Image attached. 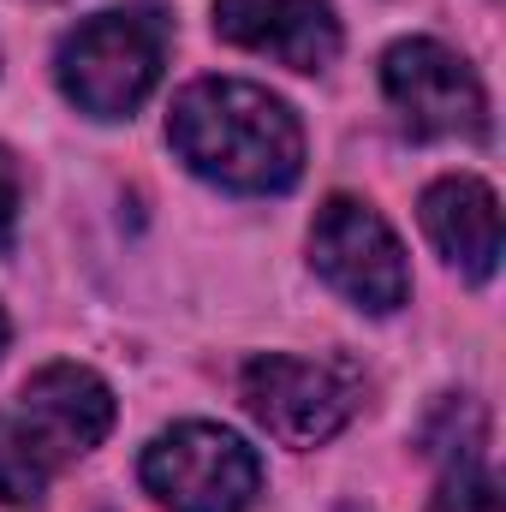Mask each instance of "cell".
Wrapping results in <instances>:
<instances>
[{"instance_id": "obj_1", "label": "cell", "mask_w": 506, "mask_h": 512, "mask_svg": "<svg viewBox=\"0 0 506 512\" xmlns=\"http://www.w3.org/2000/svg\"><path fill=\"white\" fill-rule=\"evenodd\" d=\"M167 143L179 161L227 191H286L304 173V126L280 96L239 78H197L167 114Z\"/></svg>"}, {"instance_id": "obj_2", "label": "cell", "mask_w": 506, "mask_h": 512, "mask_svg": "<svg viewBox=\"0 0 506 512\" xmlns=\"http://www.w3.org/2000/svg\"><path fill=\"white\" fill-rule=\"evenodd\" d=\"M167 60V18L155 6H114L60 42V90L90 120H126L143 108Z\"/></svg>"}, {"instance_id": "obj_3", "label": "cell", "mask_w": 506, "mask_h": 512, "mask_svg": "<svg viewBox=\"0 0 506 512\" xmlns=\"http://www.w3.org/2000/svg\"><path fill=\"white\" fill-rule=\"evenodd\" d=\"M256 483V453L221 423H179L143 453V489L167 512H245Z\"/></svg>"}, {"instance_id": "obj_4", "label": "cell", "mask_w": 506, "mask_h": 512, "mask_svg": "<svg viewBox=\"0 0 506 512\" xmlns=\"http://www.w3.org/2000/svg\"><path fill=\"white\" fill-rule=\"evenodd\" d=\"M310 262H316V274L340 298H352L370 316L399 310L405 292H411V268H405V251H399L393 227L381 221L370 203H358V197H328L316 209Z\"/></svg>"}, {"instance_id": "obj_5", "label": "cell", "mask_w": 506, "mask_h": 512, "mask_svg": "<svg viewBox=\"0 0 506 512\" xmlns=\"http://www.w3.org/2000/svg\"><path fill=\"white\" fill-rule=\"evenodd\" d=\"M381 90H387L393 114L405 120V131H417V137H483L489 131V96H483L477 72L429 36L387 48Z\"/></svg>"}, {"instance_id": "obj_6", "label": "cell", "mask_w": 506, "mask_h": 512, "mask_svg": "<svg viewBox=\"0 0 506 512\" xmlns=\"http://www.w3.org/2000/svg\"><path fill=\"white\" fill-rule=\"evenodd\" d=\"M245 405L251 417L286 447H322L346 429L358 393L334 364H304V358H256L245 364Z\"/></svg>"}, {"instance_id": "obj_7", "label": "cell", "mask_w": 506, "mask_h": 512, "mask_svg": "<svg viewBox=\"0 0 506 512\" xmlns=\"http://www.w3.org/2000/svg\"><path fill=\"white\" fill-rule=\"evenodd\" d=\"M18 417L36 435V447L54 459V471L90 447H102V435L114 429V393L96 370L84 364H48L36 370L18 393Z\"/></svg>"}, {"instance_id": "obj_8", "label": "cell", "mask_w": 506, "mask_h": 512, "mask_svg": "<svg viewBox=\"0 0 506 512\" xmlns=\"http://www.w3.org/2000/svg\"><path fill=\"white\" fill-rule=\"evenodd\" d=\"M215 30L292 72H322L340 54V18L328 0H215Z\"/></svg>"}, {"instance_id": "obj_9", "label": "cell", "mask_w": 506, "mask_h": 512, "mask_svg": "<svg viewBox=\"0 0 506 512\" xmlns=\"http://www.w3.org/2000/svg\"><path fill=\"white\" fill-rule=\"evenodd\" d=\"M423 233L465 280H489L501 262V203L483 179L453 173L423 191Z\"/></svg>"}, {"instance_id": "obj_10", "label": "cell", "mask_w": 506, "mask_h": 512, "mask_svg": "<svg viewBox=\"0 0 506 512\" xmlns=\"http://www.w3.org/2000/svg\"><path fill=\"white\" fill-rule=\"evenodd\" d=\"M54 477V459L36 447L18 411H0V501L6 507H42Z\"/></svg>"}, {"instance_id": "obj_11", "label": "cell", "mask_w": 506, "mask_h": 512, "mask_svg": "<svg viewBox=\"0 0 506 512\" xmlns=\"http://www.w3.org/2000/svg\"><path fill=\"white\" fill-rule=\"evenodd\" d=\"M483 447H489V423H483V411H477L471 399H447V405L423 423V453L441 459V465L477 459Z\"/></svg>"}, {"instance_id": "obj_12", "label": "cell", "mask_w": 506, "mask_h": 512, "mask_svg": "<svg viewBox=\"0 0 506 512\" xmlns=\"http://www.w3.org/2000/svg\"><path fill=\"white\" fill-rule=\"evenodd\" d=\"M435 512H501V483L489 471V459H453L447 477H441V495H435Z\"/></svg>"}, {"instance_id": "obj_13", "label": "cell", "mask_w": 506, "mask_h": 512, "mask_svg": "<svg viewBox=\"0 0 506 512\" xmlns=\"http://www.w3.org/2000/svg\"><path fill=\"white\" fill-rule=\"evenodd\" d=\"M12 227H18V167L0 149V251L12 245Z\"/></svg>"}, {"instance_id": "obj_14", "label": "cell", "mask_w": 506, "mask_h": 512, "mask_svg": "<svg viewBox=\"0 0 506 512\" xmlns=\"http://www.w3.org/2000/svg\"><path fill=\"white\" fill-rule=\"evenodd\" d=\"M0 352H6V310H0Z\"/></svg>"}]
</instances>
